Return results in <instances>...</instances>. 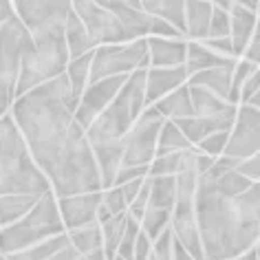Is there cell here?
<instances>
[{"instance_id": "34", "label": "cell", "mask_w": 260, "mask_h": 260, "mask_svg": "<svg viewBox=\"0 0 260 260\" xmlns=\"http://www.w3.org/2000/svg\"><path fill=\"white\" fill-rule=\"evenodd\" d=\"M172 225V212L170 210H159V207H148L144 218H141V230H144L152 240L159 238V234L166 227Z\"/></svg>"}, {"instance_id": "52", "label": "cell", "mask_w": 260, "mask_h": 260, "mask_svg": "<svg viewBox=\"0 0 260 260\" xmlns=\"http://www.w3.org/2000/svg\"><path fill=\"white\" fill-rule=\"evenodd\" d=\"M249 104H253V106H258V108H260V90H258L256 95H251V97H249Z\"/></svg>"}, {"instance_id": "51", "label": "cell", "mask_w": 260, "mask_h": 260, "mask_svg": "<svg viewBox=\"0 0 260 260\" xmlns=\"http://www.w3.org/2000/svg\"><path fill=\"white\" fill-rule=\"evenodd\" d=\"M230 260H260V258H258V251H256V247H253V249L245 251L243 256H236V258H230Z\"/></svg>"}, {"instance_id": "40", "label": "cell", "mask_w": 260, "mask_h": 260, "mask_svg": "<svg viewBox=\"0 0 260 260\" xmlns=\"http://www.w3.org/2000/svg\"><path fill=\"white\" fill-rule=\"evenodd\" d=\"M152 253L157 260H174V232L172 225L166 227L164 232L159 234L157 240H152Z\"/></svg>"}, {"instance_id": "33", "label": "cell", "mask_w": 260, "mask_h": 260, "mask_svg": "<svg viewBox=\"0 0 260 260\" xmlns=\"http://www.w3.org/2000/svg\"><path fill=\"white\" fill-rule=\"evenodd\" d=\"M205 177L212 181V185L216 187V192H220L223 197H238V194H243L247 187L253 183L249 177H245L243 172H238V168L220 174V177H210V174H205Z\"/></svg>"}, {"instance_id": "43", "label": "cell", "mask_w": 260, "mask_h": 260, "mask_svg": "<svg viewBox=\"0 0 260 260\" xmlns=\"http://www.w3.org/2000/svg\"><path fill=\"white\" fill-rule=\"evenodd\" d=\"M148 174H150V166H121V170L117 172L115 185H123L135 179H144Z\"/></svg>"}, {"instance_id": "8", "label": "cell", "mask_w": 260, "mask_h": 260, "mask_svg": "<svg viewBox=\"0 0 260 260\" xmlns=\"http://www.w3.org/2000/svg\"><path fill=\"white\" fill-rule=\"evenodd\" d=\"M144 67H150L148 38H137V40H126L115 44H100L93 51L88 84L110 75H130L133 71Z\"/></svg>"}, {"instance_id": "35", "label": "cell", "mask_w": 260, "mask_h": 260, "mask_svg": "<svg viewBox=\"0 0 260 260\" xmlns=\"http://www.w3.org/2000/svg\"><path fill=\"white\" fill-rule=\"evenodd\" d=\"M260 64L247 60V57H238L236 69H234V82H232V93H230V102L232 104H240V93H243V84L247 82L253 71H256Z\"/></svg>"}, {"instance_id": "36", "label": "cell", "mask_w": 260, "mask_h": 260, "mask_svg": "<svg viewBox=\"0 0 260 260\" xmlns=\"http://www.w3.org/2000/svg\"><path fill=\"white\" fill-rule=\"evenodd\" d=\"M141 232V220L135 218L133 214H128V225H126V234L121 238V245L117 249V256H123L126 260H135V245H137V236Z\"/></svg>"}, {"instance_id": "49", "label": "cell", "mask_w": 260, "mask_h": 260, "mask_svg": "<svg viewBox=\"0 0 260 260\" xmlns=\"http://www.w3.org/2000/svg\"><path fill=\"white\" fill-rule=\"evenodd\" d=\"M80 256H82V253L75 249V247H73V243H71V245L67 247V249L57 251L55 256H51V258H44V260H77Z\"/></svg>"}, {"instance_id": "37", "label": "cell", "mask_w": 260, "mask_h": 260, "mask_svg": "<svg viewBox=\"0 0 260 260\" xmlns=\"http://www.w3.org/2000/svg\"><path fill=\"white\" fill-rule=\"evenodd\" d=\"M236 199H238V203L243 205V210L249 214L260 227V181H253V183L247 187L243 194H238Z\"/></svg>"}, {"instance_id": "38", "label": "cell", "mask_w": 260, "mask_h": 260, "mask_svg": "<svg viewBox=\"0 0 260 260\" xmlns=\"http://www.w3.org/2000/svg\"><path fill=\"white\" fill-rule=\"evenodd\" d=\"M230 133L232 130H218V133L207 135L203 141H199L197 148L205 154H212V157H220V154H225V148L230 144Z\"/></svg>"}, {"instance_id": "53", "label": "cell", "mask_w": 260, "mask_h": 260, "mask_svg": "<svg viewBox=\"0 0 260 260\" xmlns=\"http://www.w3.org/2000/svg\"><path fill=\"white\" fill-rule=\"evenodd\" d=\"M256 251H258V258H260V240L256 243Z\"/></svg>"}, {"instance_id": "19", "label": "cell", "mask_w": 260, "mask_h": 260, "mask_svg": "<svg viewBox=\"0 0 260 260\" xmlns=\"http://www.w3.org/2000/svg\"><path fill=\"white\" fill-rule=\"evenodd\" d=\"M212 16V0H185V36L190 40H205L210 36Z\"/></svg>"}, {"instance_id": "47", "label": "cell", "mask_w": 260, "mask_h": 260, "mask_svg": "<svg viewBox=\"0 0 260 260\" xmlns=\"http://www.w3.org/2000/svg\"><path fill=\"white\" fill-rule=\"evenodd\" d=\"M243 57H247V60H251V62L260 64V18H258L256 31H253L251 42H249V47H247V51H245V55H243Z\"/></svg>"}, {"instance_id": "42", "label": "cell", "mask_w": 260, "mask_h": 260, "mask_svg": "<svg viewBox=\"0 0 260 260\" xmlns=\"http://www.w3.org/2000/svg\"><path fill=\"white\" fill-rule=\"evenodd\" d=\"M95 3H100L102 7L110 9L113 14L117 16H126L130 11H137V9H144V5H141V0H95Z\"/></svg>"}, {"instance_id": "54", "label": "cell", "mask_w": 260, "mask_h": 260, "mask_svg": "<svg viewBox=\"0 0 260 260\" xmlns=\"http://www.w3.org/2000/svg\"><path fill=\"white\" fill-rule=\"evenodd\" d=\"M115 260H126V258H123V256H117V258H115Z\"/></svg>"}, {"instance_id": "18", "label": "cell", "mask_w": 260, "mask_h": 260, "mask_svg": "<svg viewBox=\"0 0 260 260\" xmlns=\"http://www.w3.org/2000/svg\"><path fill=\"white\" fill-rule=\"evenodd\" d=\"M232 42H234V53L236 57H243L247 47L251 42V36L256 31V24H258V11L249 9L247 5H243L240 0L232 5Z\"/></svg>"}, {"instance_id": "26", "label": "cell", "mask_w": 260, "mask_h": 260, "mask_svg": "<svg viewBox=\"0 0 260 260\" xmlns=\"http://www.w3.org/2000/svg\"><path fill=\"white\" fill-rule=\"evenodd\" d=\"M38 199L40 197H34V194H5V197H0V230L22 218L38 203Z\"/></svg>"}, {"instance_id": "28", "label": "cell", "mask_w": 260, "mask_h": 260, "mask_svg": "<svg viewBox=\"0 0 260 260\" xmlns=\"http://www.w3.org/2000/svg\"><path fill=\"white\" fill-rule=\"evenodd\" d=\"M141 5L150 16L164 18L185 34V0H141Z\"/></svg>"}, {"instance_id": "21", "label": "cell", "mask_w": 260, "mask_h": 260, "mask_svg": "<svg viewBox=\"0 0 260 260\" xmlns=\"http://www.w3.org/2000/svg\"><path fill=\"white\" fill-rule=\"evenodd\" d=\"M236 62L238 60H234L230 64H220V67H212V69L199 71V73L190 75V80H187V82L197 84V86H205V88H210L212 93H216L220 97H225V100H230Z\"/></svg>"}, {"instance_id": "22", "label": "cell", "mask_w": 260, "mask_h": 260, "mask_svg": "<svg viewBox=\"0 0 260 260\" xmlns=\"http://www.w3.org/2000/svg\"><path fill=\"white\" fill-rule=\"evenodd\" d=\"M236 57H225L218 51H214L205 40H187V60L185 67L190 71V75L199 73V71L212 69V67H220V64H230Z\"/></svg>"}, {"instance_id": "3", "label": "cell", "mask_w": 260, "mask_h": 260, "mask_svg": "<svg viewBox=\"0 0 260 260\" xmlns=\"http://www.w3.org/2000/svg\"><path fill=\"white\" fill-rule=\"evenodd\" d=\"M51 192V181L36 164L27 139L14 115L0 117V197L5 194H42Z\"/></svg>"}, {"instance_id": "1", "label": "cell", "mask_w": 260, "mask_h": 260, "mask_svg": "<svg viewBox=\"0 0 260 260\" xmlns=\"http://www.w3.org/2000/svg\"><path fill=\"white\" fill-rule=\"evenodd\" d=\"M77 104L69 75L62 73L16 97L11 106V115L57 199L104 187L86 128L75 117Z\"/></svg>"}, {"instance_id": "17", "label": "cell", "mask_w": 260, "mask_h": 260, "mask_svg": "<svg viewBox=\"0 0 260 260\" xmlns=\"http://www.w3.org/2000/svg\"><path fill=\"white\" fill-rule=\"evenodd\" d=\"M148 49H150V67H181L187 60L185 38L148 36Z\"/></svg>"}, {"instance_id": "4", "label": "cell", "mask_w": 260, "mask_h": 260, "mask_svg": "<svg viewBox=\"0 0 260 260\" xmlns=\"http://www.w3.org/2000/svg\"><path fill=\"white\" fill-rule=\"evenodd\" d=\"M71 62L67 34L64 24H51L40 31H34L22 51V69L20 80H18L16 97L29 93L31 88L53 80V77L67 73Z\"/></svg>"}, {"instance_id": "23", "label": "cell", "mask_w": 260, "mask_h": 260, "mask_svg": "<svg viewBox=\"0 0 260 260\" xmlns=\"http://www.w3.org/2000/svg\"><path fill=\"white\" fill-rule=\"evenodd\" d=\"M159 108V113L166 119H183V117H192L194 115V102H192V93H190V84L174 88L172 93H168L166 97L154 104Z\"/></svg>"}, {"instance_id": "14", "label": "cell", "mask_w": 260, "mask_h": 260, "mask_svg": "<svg viewBox=\"0 0 260 260\" xmlns=\"http://www.w3.org/2000/svg\"><path fill=\"white\" fill-rule=\"evenodd\" d=\"M172 232L174 238L181 240L194 258L205 260L197 218V199H177V205L172 210Z\"/></svg>"}, {"instance_id": "2", "label": "cell", "mask_w": 260, "mask_h": 260, "mask_svg": "<svg viewBox=\"0 0 260 260\" xmlns=\"http://www.w3.org/2000/svg\"><path fill=\"white\" fill-rule=\"evenodd\" d=\"M197 218L205 260L243 256L260 240V227L243 210L236 197H223L212 181L201 174L197 190Z\"/></svg>"}, {"instance_id": "45", "label": "cell", "mask_w": 260, "mask_h": 260, "mask_svg": "<svg viewBox=\"0 0 260 260\" xmlns=\"http://www.w3.org/2000/svg\"><path fill=\"white\" fill-rule=\"evenodd\" d=\"M152 256V238L141 230L137 236V245H135V260H150Z\"/></svg>"}, {"instance_id": "29", "label": "cell", "mask_w": 260, "mask_h": 260, "mask_svg": "<svg viewBox=\"0 0 260 260\" xmlns=\"http://www.w3.org/2000/svg\"><path fill=\"white\" fill-rule=\"evenodd\" d=\"M126 225H128V212L126 214H113V216L106 218L102 223L106 260H115L117 258V249H119L121 238H123V234H126Z\"/></svg>"}, {"instance_id": "15", "label": "cell", "mask_w": 260, "mask_h": 260, "mask_svg": "<svg viewBox=\"0 0 260 260\" xmlns=\"http://www.w3.org/2000/svg\"><path fill=\"white\" fill-rule=\"evenodd\" d=\"M102 201H104L102 190L73 194V197H62L57 203H60V212H62L67 230H77V227L95 223Z\"/></svg>"}, {"instance_id": "13", "label": "cell", "mask_w": 260, "mask_h": 260, "mask_svg": "<svg viewBox=\"0 0 260 260\" xmlns=\"http://www.w3.org/2000/svg\"><path fill=\"white\" fill-rule=\"evenodd\" d=\"M16 14L27 29L40 31L51 24H64L73 9V0H14Z\"/></svg>"}, {"instance_id": "10", "label": "cell", "mask_w": 260, "mask_h": 260, "mask_svg": "<svg viewBox=\"0 0 260 260\" xmlns=\"http://www.w3.org/2000/svg\"><path fill=\"white\" fill-rule=\"evenodd\" d=\"M75 14L82 18V22L86 24L90 38L95 44H115V42H126V29L119 20V16L113 14L110 9L102 7L95 0H73Z\"/></svg>"}, {"instance_id": "30", "label": "cell", "mask_w": 260, "mask_h": 260, "mask_svg": "<svg viewBox=\"0 0 260 260\" xmlns=\"http://www.w3.org/2000/svg\"><path fill=\"white\" fill-rule=\"evenodd\" d=\"M69 236H71L73 247L80 253H90L104 247V230H102L100 220L84 225V227H77V230H69Z\"/></svg>"}, {"instance_id": "6", "label": "cell", "mask_w": 260, "mask_h": 260, "mask_svg": "<svg viewBox=\"0 0 260 260\" xmlns=\"http://www.w3.org/2000/svg\"><path fill=\"white\" fill-rule=\"evenodd\" d=\"M55 199H57L55 192L42 194L38 199V203L22 218L3 227L0 230V253L9 256V253L22 251L27 247H34L51 236L67 232V225H64V218L60 212V203Z\"/></svg>"}, {"instance_id": "16", "label": "cell", "mask_w": 260, "mask_h": 260, "mask_svg": "<svg viewBox=\"0 0 260 260\" xmlns=\"http://www.w3.org/2000/svg\"><path fill=\"white\" fill-rule=\"evenodd\" d=\"M190 80V71L185 64L181 67H148L146 75V104L152 106L161 97L172 93L174 88L183 86Z\"/></svg>"}, {"instance_id": "55", "label": "cell", "mask_w": 260, "mask_h": 260, "mask_svg": "<svg viewBox=\"0 0 260 260\" xmlns=\"http://www.w3.org/2000/svg\"><path fill=\"white\" fill-rule=\"evenodd\" d=\"M258 18H260V3H258Z\"/></svg>"}, {"instance_id": "41", "label": "cell", "mask_w": 260, "mask_h": 260, "mask_svg": "<svg viewBox=\"0 0 260 260\" xmlns=\"http://www.w3.org/2000/svg\"><path fill=\"white\" fill-rule=\"evenodd\" d=\"M104 205L108 207L113 214H126L128 212V199H126V192H123L121 185H113L104 192Z\"/></svg>"}, {"instance_id": "50", "label": "cell", "mask_w": 260, "mask_h": 260, "mask_svg": "<svg viewBox=\"0 0 260 260\" xmlns=\"http://www.w3.org/2000/svg\"><path fill=\"white\" fill-rule=\"evenodd\" d=\"M77 260H106V251H104V247H102V249H95L90 253H82Z\"/></svg>"}, {"instance_id": "44", "label": "cell", "mask_w": 260, "mask_h": 260, "mask_svg": "<svg viewBox=\"0 0 260 260\" xmlns=\"http://www.w3.org/2000/svg\"><path fill=\"white\" fill-rule=\"evenodd\" d=\"M150 36H159V38H185V34L179 27H174L172 22L164 20V18H152V29Z\"/></svg>"}, {"instance_id": "12", "label": "cell", "mask_w": 260, "mask_h": 260, "mask_svg": "<svg viewBox=\"0 0 260 260\" xmlns=\"http://www.w3.org/2000/svg\"><path fill=\"white\" fill-rule=\"evenodd\" d=\"M126 80H128V75H110V77H102V80H97V82H90L75 108L77 121H80L84 128H88L90 123L97 119V115L104 113L108 104L117 97V93L121 90Z\"/></svg>"}, {"instance_id": "7", "label": "cell", "mask_w": 260, "mask_h": 260, "mask_svg": "<svg viewBox=\"0 0 260 260\" xmlns=\"http://www.w3.org/2000/svg\"><path fill=\"white\" fill-rule=\"evenodd\" d=\"M29 36L31 31L18 14L0 27V117L7 115L16 102L18 80H20L22 69V51Z\"/></svg>"}, {"instance_id": "24", "label": "cell", "mask_w": 260, "mask_h": 260, "mask_svg": "<svg viewBox=\"0 0 260 260\" xmlns=\"http://www.w3.org/2000/svg\"><path fill=\"white\" fill-rule=\"evenodd\" d=\"M64 34H67V44H69L71 57H80L84 53H90V51H95V47H97L95 40L88 34L86 24L75 14V9H71L67 22H64Z\"/></svg>"}, {"instance_id": "9", "label": "cell", "mask_w": 260, "mask_h": 260, "mask_svg": "<svg viewBox=\"0 0 260 260\" xmlns=\"http://www.w3.org/2000/svg\"><path fill=\"white\" fill-rule=\"evenodd\" d=\"M166 117L159 113V108L146 106L139 119L133 123L128 135L123 137V164L121 166H150L157 157L159 133Z\"/></svg>"}, {"instance_id": "20", "label": "cell", "mask_w": 260, "mask_h": 260, "mask_svg": "<svg viewBox=\"0 0 260 260\" xmlns=\"http://www.w3.org/2000/svg\"><path fill=\"white\" fill-rule=\"evenodd\" d=\"M97 164H100L102 170V179H104V187H113L117 172L121 170L123 164V139L117 141H100V144H93Z\"/></svg>"}, {"instance_id": "32", "label": "cell", "mask_w": 260, "mask_h": 260, "mask_svg": "<svg viewBox=\"0 0 260 260\" xmlns=\"http://www.w3.org/2000/svg\"><path fill=\"white\" fill-rule=\"evenodd\" d=\"M90 64H93V51L90 53H84L80 57H71L69 67H67V75L71 80V88H73V95L80 100L86 90V82L90 80Z\"/></svg>"}, {"instance_id": "46", "label": "cell", "mask_w": 260, "mask_h": 260, "mask_svg": "<svg viewBox=\"0 0 260 260\" xmlns=\"http://www.w3.org/2000/svg\"><path fill=\"white\" fill-rule=\"evenodd\" d=\"M260 90V67L253 71V73L247 77V82L243 84V93H240V104L243 102H249L251 95H256Z\"/></svg>"}, {"instance_id": "39", "label": "cell", "mask_w": 260, "mask_h": 260, "mask_svg": "<svg viewBox=\"0 0 260 260\" xmlns=\"http://www.w3.org/2000/svg\"><path fill=\"white\" fill-rule=\"evenodd\" d=\"M232 36V16L230 11L214 5V16L210 24V36L207 38H230Z\"/></svg>"}, {"instance_id": "11", "label": "cell", "mask_w": 260, "mask_h": 260, "mask_svg": "<svg viewBox=\"0 0 260 260\" xmlns=\"http://www.w3.org/2000/svg\"><path fill=\"white\" fill-rule=\"evenodd\" d=\"M256 152H260V108L249 102H243L238 106V117L230 133L225 154L245 161Z\"/></svg>"}, {"instance_id": "25", "label": "cell", "mask_w": 260, "mask_h": 260, "mask_svg": "<svg viewBox=\"0 0 260 260\" xmlns=\"http://www.w3.org/2000/svg\"><path fill=\"white\" fill-rule=\"evenodd\" d=\"M179 199L177 190V174H159L150 177V205L148 207H159V210H174Z\"/></svg>"}, {"instance_id": "48", "label": "cell", "mask_w": 260, "mask_h": 260, "mask_svg": "<svg viewBox=\"0 0 260 260\" xmlns=\"http://www.w3.org/2000/svg\"><path fill=\"white\" fill-rule=\"evenodd\" d=\"M16 16V7H14V0H0V27L9 20V18Z\"/></svg>"}, {"instance_id": "27", "label": "cell", "mask_w": 260, "mask_h": 260, "mask_svg": "<svg viewBox=\"0 0 260 260\" xmlns=\"http://www.w3.org/2000/svg\"><path fill=\"white\" fill-rule=\"evenodd\" d=\"M69 245H71V236H69V232H64V234H57V236L42 240V243H38L34 247H27V249H22V251L9 253L7 258L9 260H44V258L55 256L57 251L67 249Z\"/></svg>"}, {"instance_id": "5", "label": "cell", "mask_w": 260, "mask_h": 260, "mask_svg": "<svg viewBox=\"0 0 260 260\" xmlns=\"http://www.w3.org/2000/svg\"><path fill=\"white\" fill-rule=\"evenodd\" d=\"M146 75H148V67L133 71L115 100L86 128L90 146L100 144V141H117L128 135L133 123L139 119V115L148 106L146 104Z\"/></svg>"}, {"instance_id": "31", "label": "cell", "mask_w": 260, "mask_h": 260, "mask_svg": "<svg viewBox=\"0 0 260 260\" xmlns=\"http://www.w3.org/2000/svg\"><path fill=\"white\" fill-rule=\"evenodd\" d=\"M194 144L185 137V133L179 128V123L174 119H166L159 133V146H157V157L159 154H168V152H177V150H185L192 148Z\"/></svg>"}]
</instances>
